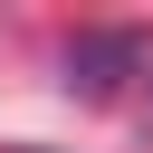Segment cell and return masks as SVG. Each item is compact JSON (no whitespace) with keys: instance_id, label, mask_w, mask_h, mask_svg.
I'll list each match as a JSON object with an SVG mask.
<instances>
[{"instance_id":"obj_1","label":"cell","mask_w":153,"mask_h":153,"mask_svg":"<svg viewBox=\"0 0 153 153\" xmlns=\"http://www.w3.org/2000/svg\"><path fill=\"white\" fill-rule=\"evenodd\" d=\"M153 67V38L143 29H76L67 38V96H86V105H105L124 76H143Z\"/></svg>"},{"instance_id":"obj_2","label":"cell","mask_w":153,"mask_h":153,"mask_svg":"<svg viewBox=\"0 0 153 153\" xmlns=\"http://www.w3.org/2000/svg\"><path fill=\"white\" fill-rule=\"evenodd\" d=\"M143 124H153V105H143Z\"/></svg>"}]
</instances>
